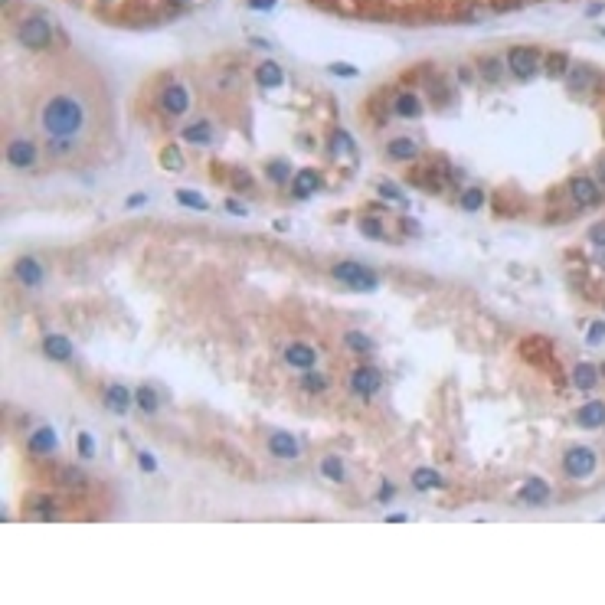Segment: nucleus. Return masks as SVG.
<instances>
[{
	"mask_svg": "<svg viewBox=\"0 0 605 605\" xmlns=\"http://www.w3.org/2000/svg\"><path fill=\"white\" fill-rule=\"evenodd\" d=\"M360 232H363L367 239H386L383 222L376 220V216H363V220H360Z\"/></svg>",
	"mask_w": 605,
	"mask_h": 605,
	"instance_id": "obj_32",
	"label": "nucleus"
},
{
	"mask_svg": "<svg viewBox=\"0 0 605 605\" xmlns=\"http://www.w3.org/2000/svg\"><path fill=\"white\" fill-rule=\"evenodd\" d=\"M177 200L183 206H190V210H200V213L206 210V200L200 193H193V190H177Z\"/></svg>",
	"mask_w": 605,
	"mask_h": 605,
	"instance_id": "obj_39",
	"label": "nucleus"
},
{
	"mask_svg": "<svg viewBox=\"0 0 605 605\" xmlns=\"http://www.w3.org/2000/svg\"><path fill=\"white\" fill-rule=\"evenodd\" d=\"M265 448H268V455H275L281 461H291L301 455V442L291 432H272L265 439Z\"/></svg>",
	"mask_w": 605,
	"mask_h": 605,
	"instance_id": "obj_11",
	"label": "nucleus"
},
{
	"mask_svg": "<svg viewBox=\"0 0 605 605\" xmlns=\"http://www.w3.org/2000/svg\"><path fill=\"white\" fill-rule=\"evenodd\" d=\"M347 390L354 396H360V400H370V396H376L383 390V373L376 367H370V363H357L347 376Z\"/></svg>",
	"mask_w": 605,
	"mask_h": 605,
	"instance_id": "obj_4",
	"label": "nucleus"
},
{
	"mask_svg": "<svg viewBox=\"0 0 605 605\" xmlns=\"http://www.w3.org/2000/svg\"><path fill=\"white\" fill-rule=\"evenodd\" d=\"M570 193L579 206H596L599 203V183L592 177H572L570 180Z\"/></svg>",
	"mask_w": 605,
	"mask_h": 605,
	"instance_id": "obj_15",
	"label": "nucleus"
},
{
	"mask_svg": "<svg viewBox=\"0 0 605 605\" xmlns=\"http://www.w3.org/2000/svg\"><path fill=\"white\" fill-rule=\"evenodd\" d=\"M520 501L540 507V504L550 501V485H546L543 477H527V485L520 487Z\"/></svg>",
	"mask_w": 605,
	"mask_h": 605,
	"instance_id": "obj_22",
	"label": "nucleus"
},
{
	"mask_svg": "<svg viewBox=\"0 0 605 605\" xmlns=\"http://www.w3.org/2000/svg\"><path fill=\"white\" fill-rule=\"evenodd\" d=\"M442 485L445 481L435 468H416L412 471V487H416V491H435V487H442Z\"/></svg>",
	"mask_w": 605,
	"mask_h": 605,
	"instance_id": "obj_25",
	"label": "nucleus"
},
{
	"mask_svg": "<svg viewBox=\"0 0 605 605\" xmlns=\"http://www.w3.org/2000/svg\"><path fill=\"white\" fill-rule=\"evenodd\" d=\"M386 157L390 161H402V164H409V161H416L419 157V145L412 141V137H392V141H386Z\"/></svg>",
	"mask_w": 605,
	"mask_h": 605,
	"instance_id": "obj_16",
	"label": "nucleus"
},
{
	"mask_svg": "<svg viewBox=\"0 0 605 605\" xmlns=\"http://www.w3.org/2000/svg\"><path fill=\"white\" fill-rule=\"evenodd\" d=\"M572 383L579 386V390H596L599 383V373L592 363H576V370H572Z\"/></svg>",
	"mask_w": 605,
	"mask_h": 605,
	"instance_id": "obj_28",
	"label": "nucleus"
},
{
	"mask_svg": "<svg viewBox=\"0 0 605 605\" xmlns=\"http://www.w3.org/2000/svg\"><path fill=\"white\" fill-rule=\"evenodd\" d=\"M50 481L60 487V491H86L89 487V475L82 468H72V465H60V468H52Z\"/></svg>",
	"mask_w": 605,
	"mask_h": 605,
	"instance_id": "obj_10",
	"label": "nucleus"
},
{
	"mask_svg": "<svg viewBox=\"0 0 605 605\" xmlns=\"http://www.w3.org/2000/svg\"><path fill=\"white\" fill-rule=\"evenodd\" d=\"M596 174H599V183H605V157L599 161V167H596Z\"/></svg>",
	"mask_w": 605,
	"mask_h": 605,
	"instance_id": "obj_46",
	"label": "nucleus"
},
{
	"mask_svg": "<svg viewBox=\"0 0 605 605\" xmlns=\"http://www.w3.org/2000/svg\"><path fill=\"white\" fill-rule=\"evenodd\" d=\"M458 203H461V210H468V213H475V210H481V206H485V193H481L477 187H468L465 193H461Z\"/></svg>",
	"mask_w": 605,
	"mask_h": 605,
	"instance_id": "obj_31",
	"label": "nucleus"
},
{
	"mask_svg": "<svg viewBox=\"0 0 605 605\" xmlns=\"http://www.w3.org/2000/svg\"><path fill=\"white\" fill-rule=\"evenodd\" d=\"M566 69H570V62H566V52H556V56H550V62H546V72H550V79L566 76Z\"/></svg>",
	"mask_w": 605,
	"mask_h": 605,
	"instance_id": "obj_38",
	"label": "nucleus"
},
{
	"mask_svg": "<svg viewBox=\"0 0 605 605\" xmlns=\"http://www.w3.org/2000/svg\"><path fill=\"white\" fill-rule=\"evenodd\" d=\"M576 422H579L582 429H602L605 426V402H599V400L586 402V406L576 412Z\"/></svg>",
	"mask_w": 605,
	"mask_h": 605,
	"instance_id": "obj_23",
	"label": "nucleus"
},
{
	"mask_svg": "<svg viewBox=\"0 0 605 605\" xmlns=\"http://www.w3.org/2000/svg\"><path fill=\"white\" fill-rule=\"evenodd\" d=\"M390 108H392V115H400V118H419L426 105H422V98H419L416 92H400L396 98H392Z\"/></svg>",
	"mask_w": 605,
	"mask_h": 605,
	"instance_id": "obj_17",
	"label": "nucleus"
},
{
	"mask_svg": "<svg viewBox=\"0 0 605 605\" xmlns=\"http://www.w3.org/2000/svg\"><path fill=\"white\" fill-rule=\"evenodd\" d=\"M135 402L141 406V412L154 416V412L161 409V392L151 390V386H137V390H135Z\"/></svg>",
	"mask_w": 605,
	"mask_h": 605,
	"instance_id": "obj_26",
	"label": "nucleus"
},
{
	"mask_svg": "<svg viewBox=\"0 0 605 605\" xmlns=\"http://www.w3.org/2000/svg\"><path fill=\"white\" fill-rule=\"evenodd\" d=\"M226 206H230V213H239V216H246V206H242V203H236V200H230V203H226Z\"/></svg>",
	"mask_w": 605,
	"mask_h": 605,
	"instance_id": "obj_45",
	"label": "nucleus"
},
{
	"mask_svg": "<svg viewBox=\"0 0 605 605\" xmlns=\"http://www.w3.org/2000/svg\"><path fill=\"white\" fill-rule=\"evenodd\" d=\"M13 278H17L23 288H40V285H43V265L30 256L17 259V262H13Z\"/></svg>",
	"mask_w": 605,
	"mask_h": 605,
	"instance_id": "obj_13",
	"label": "nucleus"
},
{
	"mask_svg": "<svg viewBox=\"0 0 605 605\" xmlns=\"http://www.w3.org/2000/svg\"><path fill=\"white\" fill-rule=\"evenodd\" d=\"M344 347L354 350V354H370L373 350V337L363 331H347L344 334Z\"/></svg>",
	"mask_w": 605,
	"mask_h": 605,
	"instance_id": "obj_29",
	"label": "nucleus"
},
{
	"mask_svg": "<svg viewBox=\"0 0 605 605\" xmlns=\"http://www.w3.org/2000/svg\"><path fill=\"white\" fill-rule=\"evenodd\" d=\"M167 4H171V7H187L190 0H167Z\"/></svg>",
	"mask_w": 605,
	"mask_h": 605,
	"instance_id": "obj_48",
	"label": "nucleus"
},
{
	"mask_svg": "<svg viewBox=\"0 0 605 605\" xmlns=\"http://www.w3.org/2000/svg\"><path fill=\"white\" fill-rule=\"evenodd\" d=\"M13 33H17V40H20V46H26V50H33V52H40V50H50V43H52V26H50V20H43V17H23L17 26H13Z\"/></svg>",
	"mask_w": 605,
	"mask_h": 605,
	"instance_id": "obj_2",
	"label": "nucleus"
},
{
	"mask_svg": "<svg viewBox=\"0 0 605 605\" xmlns=\"http://www.w3.org/2000/svg\"><path fill=\"white\" fill-rule=\"evenodd\" d=\"M26 514H30V517H40V520H60L62 517L56 494H33V501H26Z\"/></svg>",
	"mask_w": 605,
	"mask_h": 605,
	"instance_id": "obj_14",
	"label": "nucleus"
},
{
	"mask_svg": "<svg viewBox=\"0 0 605 605\" xmlns=\"http://www.w3.org/2000/svg\"><path fill=\"white\" fill-rule=\"evenodd\" d=\"M507 69L517 79H533V72L540 69V52L533 46H514L507 50Z\"/></svg>",
	"mask_w": 605,
	"mask_h": 605,
	"instance_id": "obj_7",
	"label": "nucleus"
},
{
	"mask_svg": "<svg viewBox=\"0 0 605 605\" xmlns=\"http://www.w3.org/2000/svg\"><path fill=\"white\" fill-rule=\"evenodd\" d=\"M589 236H592V242H596L599 249H605V222H596V226L589 230Z\"/></svg>",
	"mask_w": 605,
	"mask_h": 605,
	"instance_id": "obj_41",
	"label": "nucleus"
},
{
	"mask_svg": "<svg viewBox=\"0 0 605 605\" xmlns=\"http://www.w3.org/2000/svg\"><path fill=\"white\" fill-rule=\"evenodd\" d=\"M180 141L187 145H213V125L210 121H190L187 128H180Z\"/></svg>",
	"mask_w": 605,
	"mask_h": 605,
	"instance_id": "obj_20",
	"label": "nucleus"
},
{
	"mask_svg": "<svg viewBox=\"0 0 605 605\" xmlns=\"http://www.w3.org/2000/svg\"><path fill=\"white\" fill-rule=\"evenodd\" d=\"M40 125L46 137L79 141L89 128V105L72 92H52L40 105Z\"/></svg>",
	"mask_w": 605,
	"mask_h": 605,
	"instance_id": "obj_1",
	"label": "nucleus"
},
{
	"mask_svg": "<svg viewBox=\"0 0 605 605\" xmlns=\"http://www.w3.org/2000/svg\"><path fill=\"white\" fill-rule=\"evenodd\" d=\"M256 79H259V86L262 89H278L281 82H285V72H281V66L278 62H262V66L256 69Z\"/></svg>",
	"mask_w": 605,
	"mask_h": 605,
	"instance_id": "obj_24",
	"label": "nucleus"
},
{
	"mask_svg": "<svg viewBox=\"0 0 605 605\" xmlns=\"http://www.w3.org/2000/svg\"><path fill=\"white\" fill-rule=\"evenodd\" d=\"M562 471L570 477H592V471H596V452L592 448H586V445H572L570 452L562 455Z\"/></svg>",
	"mask_w": 605,
	"mask_h": 605,
	"instance_id": "obj_6",
	"label": "nucleus"
},
{
	"mask_svg": "<svg viewBox=\"0 0 605 605\" xmlns=\"http://www.w3.org/2000/svg\"><path fill=\"white\" fill-rule=\"evenodd\" d=\"M26 448L33 455H40V458H46V455H56L60 452V435H56V429L50 426H40L30 432V439H26Z\"/></svg>",
	"mask_w": 605,
	"mask_h": 605,
	"instance_id": "obj_12",
	"label": "nucleus"
},
{
	"mask_svg": "<svg viewBox=\"0 0 605 605\" xmlns=\"http://www.w3.org/2000/svg\"><path fill=\"white\" fill-rule=\"evenodd\" d=\"M161 164L167 167V171H183V157H180V147L167 145L161 151Z\"/></svg>",
	"mask_w": 605,
	"mask_h": 605,
	"instance_id": "obj_33",
	"label": "nucleus"
},
{
	"mask_svg": "<svg viewBox=\"0 0 605 605\" xmlns=\"http://www.w3.org/2000/svg\"><path fill=\"white\" fill-rule=\"evenodd\" d=\"M321 475H324L327 481H334V485H344V481H347V465H344L337 455H327V458L321 461Z\"/></svg>",
	"mask_w": 605,
	"mask_h": 605,
	"instance_id": "obj_27",
	"label": "nucleus"
},
{
	"mask_svg": "<svg viewBox=\"0 0 605 605\" xmlns=\"http://www.w3.org/2000/svg\"><path fill=\"white\" fill-rule=\"evenodd\" d=\"M161 111L164 115H171V118L187 115L190 111V89L180 86V82H167V86L161 89Z\"/></svg>",
	"mask_w": 605,
	"mask_h": 605,
	"instance_id": "obj_8",
	"label": "nucleus"
},
{
	"mask_svg": "<svg viewBox=\"0 0 605 605\" xmlns=\"http://www.w3.org/2000/svg\"><path fill=\"white\" fill-rule=\"evenodd\" d=\"M4 157H7V164L13 171H33V167H40V147L30 137H10Z\"/></svg>",
	"mask_w": 605,
	"mask_h": 605,
	"instance_id": "obj_5",
	"label": "nucleus"
},
{
	"mask_svg": "<svg viewBox=\"0 0 605 605\" xmlns=\"http://www.w3.org/2000/svg\"><path fill=\"white\" fill-rule=\"evenodd\" d=\"M137 461H141V468H145V471H157V465H154V458H151V455H145V452H141V455H137Z\"/></svg>",
	"mask_w": 605,
	"mask_h": 605,
	"instance_id": "obj_43",
	"label": "nucleus"
},
{
	"mask_svg": "<svg viewBox=\"0 0 605 605\" xmlns=\"http://www.w3.org/2000/svg\"><path fill=\"white\" fill-rule=\"evenodd\" d=\"M43 354L50 360H60V363H66V360H72V341H69V337H62V334H46V337H43Z\"/></svg>",
	"mask_w": 605,
	"mask_h": 605,
	"instance_id": "obj_19",
	"label": "nucleus"
},
{
	"mask_svg": "<svg viewBox=\"0 0 605 605\" xmlns=\"http://www.w3.org/2000/svg\"><path fill=\"white\" fill-rule=\"evenodd\" d=\"M331 72H334V76H357V69H354V66H344V62H334Z\"/></svg>",
	"mask_w": 605,
	"mask_h": 605,
	"instance_id": "obj_42",
	"label": "nucleus"
},
{
	"mask_svg": "<svg viewBox=\"0 0 605 605\" xmlns=\"http://www.w3.org/2000/svg\"><path fill=\"white\" fill-rule=\"evenodd\" d=\"M265 174H268L275 183H291V167L285 161H272L268 167H265Z\"/></svg>",
	"mask_w": 605,
	"mask_h": 605,
	"instance_id": "obj_35",
	"label": "nucleus"
},
{
	"mask_svg": "<svg viewBox=\"0 0 605 605\" xmlns=\"http://www.w3.org/2000/svg\"><path fill=\"white\" fill-rule=\"evenodd\" d=\"M376 190H380V196H383V200H390V203L406 206V193H402L400 187H392L390 180H380V183H376Z\"/></svg>",
	"mask_w": 605,
	"mask_h": 605,
	"instance_id": "obj_34",
	"label": "nucleus"
},
{
	"mask_svg": "<svg viewBox=\"0 0 605 605\" xmlns=\"http://www.w3.org/2000/svg\"><path fill=\"white\" fill-rule=\"evenodd\" d=\"M477 69L485 72L487 82H497L501 79V60H494V56H485V60L477 62Z\"/></svg>",
	"mask_w": 605,
	"mask_h": 605,
	"instance_id": "obj_37",
	"label": "nucleus"
},
{
	"mask_svg": "<svg viewBox=\"0 0 605 605\" xmlns=\"http://www.w3.org/2000/svg\"><path fill=\"white\" fill-rule=\"evenodd\" d=\"M249 7H252V10H272L275 0H249Z\"/></svg>",
	"mask_w": 605,
	"mask_h": 605,
	"instance_id": "obj_44",
	"label": "nucleus"
},
{
	"mask_svg": "<svg viewBox=\"0 0 605 605\" xmlns=\"http://www.w3.org/2000/svg\"><path fill=\"white\" fill-rule=\"evenodd\" d=\"M301 390H307V392H327V376L317 373V367L307 370V373L301 376Z\"/></svg>",
	"mask_w": 605,
	"mask_h": 605,
	"instance_id": "obj_30",
	"label": "nucleus"
},
{
	"mask_svg": "<svg viewBox=\"0 0 605 605\" xmlns=\"http://www.w3.org/2000/svg\"><path fill=\"white\" fill-rule=\"evenodd\" d=\"M76 452H79V458H95V439L89 432H79L76 435Z\"/></svg>",
	"mask_w": 605,
	"mask_h": 605,
	"instance_id": "obj_36",
	"label": "nucleus"
},
{
	"mask_svg": "<svg viewBox=\"0 0 605 605\" xmlns=\"http://www.w3.org/2000/svg\"><path fill=\"white\" fill-rule=\"evenodd\" d=\"M586 341L592 344V347H596V344H602V341H605V324H602V321H596V324L589 327V337H586Z\"/></svg>",
	"mask_w": 605,
	"mask_h": 605,
	"instance_id": "obj_40",
	"label": "nucleus"
},
{
	"mask_svg": "<svg viewBox=\"0 0 605 605\" xmlns=\"http://www.w3.org/2000/svg\"><path fill=\"white\" fill-rule=\"evenodd\" d=\"M285 363H288L291 370L307 373V370L317 367V350L311 347V344H305V341H291L288 347H285Z\"/></svg>",
	"mask_w": 605,
	"mask_h": 605,
	"instance_id": "obj_9",
	"label": "nucleus"
},
{
	"mask_svg": "<svg viewBox=\"0 0 605 605\" xmlns=\"http://www.w3.org/2000/svg\"><path fill=\"white\" fill-rule=\"evenodd\" d=\"M390 497H392V485H386L383 491H380V501H390Z\"/></svg>",
	"mask_w": 605,
	"mask_h": 605,
	"instance_id": "obj_47",
	"label": "nucleus"
},
{
	"mask_svg": "<svg viewBox=\"0 0 605 605\" xmlns=\"http://www.w3.org/2000/svg\"><path fill=\"white\" fill-rule=\"evenodd\" d=\"M331 275L337 281H344L347 288H354V291H376L380 288V275L376 272H370L367 265H360V262H337L331 268Z\"/></svg>",
	"mask_w": 605,
	"mask_h": 605,
	"instance_id": "obj_3",
	"label": "nucleus"
},
{
	"mask_svg": "<svg viewBox=\"0 0 605 605\" xmlns=\"http://www.w3.org/2000/svg\"><path fill=\"white\" fill-rule=\"evenodd\" d=\"M321 183H324V177L317 171H298L295 177H291V193L295 196H311L321 190Z\"/></svg>",
	"mask_w": 605,
	"mask_h": 605,
	"instance_id": "obj_21",
	"label": "nucleus"
},
{
	"mask_svg": "<svg viewBox=\"0 0 605 605\" xmlns=\"http://www.w3.org/2000/svg\"><path fill=\"white\" fill-rule=\"evenodd\" d=\"M102 400H105V406H108L111 412H118L121 416V412H128V406L135 402V392H131L128 386H121V383H111L108 390H105Z\"/></svg>",
	"mask_w": 605,
	"mask_h": 605,
	"instance_id": "obj_18",
	"label": "nucleus"
}]
</instances>
